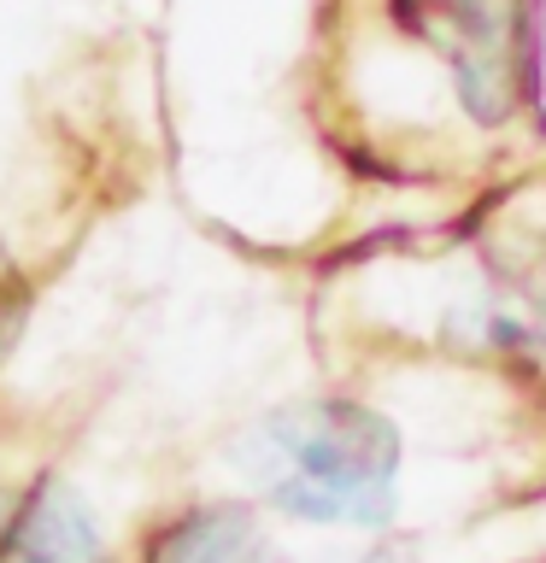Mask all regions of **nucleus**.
I'll use <instances>...</instances> for the list:
<instances>
[{
  "label": "nucleus",
  "mask_w": 546,
  "mask_h": 563,
  "mask_svg": "<svg viewBox=\"0 0 546 563\" xmlns=\"http://www.w3.org/2000/svg\"><path fill=\"white\" fill-rule=\"evenodd\" d=\"M247 464L271 505L299 522L376 528L394 510L400 434L370 405L312 399L264 417L247 440Z\"/></svg>",
  "instance_id": "nucleus-1"
},
{
  "label": "nucleus",
  "mask_w": 546,
  "mask_h": 563,
  "mask_svg": "<svg viewBox=\"0 0 546 563\" xmlns=\"http://www.w3.org/2000/svg\"><path fill=\"white\" fill-rule=\"evenodd\" d=\"M405 24L447 53L465 112L476 123L511 118L523 95V7L517 0H400Z\"/></svg>",
  "instance_id": "nucleus-2"
},
{
  "label": "nucleus",
  "mask_w": 546,
  "mask_h": 563,
  "mask_svg": "<svg viewBox=\"0 0 546 563\" xmlns=\"http://www.w3.org/2000/svg\"><path fill=\"white\" fill-rule=\"evenodd\" d=\"M0 563H100V534L65 487H0Z\"/></svg>",
  "instance_id": "nucleus-3"
},
{
  "label": "nucleus",
  "mask_w": 546,
  "mask_h": 563,
  "mask_svg": "<svg viewBox=\"0 0 546 563\" xmlns=\"http://www.w3.org/2000/svg\"><path fill=\"white\" fill-rule=\"evenodd\" d=\"M148 563H276V545L264 540V528L247 510L211 505V510H188L183 522H171L153 540Z\"/></svg>",
  "instance_id": "nucleus-4"
},
{
  "label": "nucleus",
  "mask_w": 546,
  "mask_h": 563,
  "mask_svg": "<svg viewBox=\"0 0 546 563\" xmlns=\"http://www.w3.org/2000/svg\"><path fill=\"white\" fill-rule=\"evenodd\" d=\"M12 317H18V271H12L7 246H0V334L12 329Z\"/></svg>",
  "instance_id": "nucleus-5"
}]
</instances>
